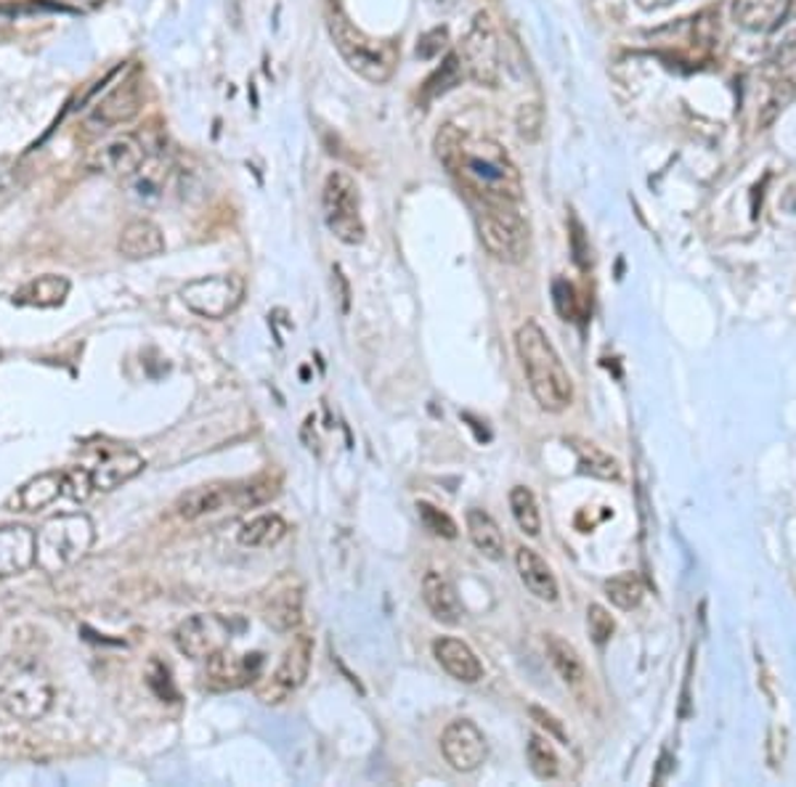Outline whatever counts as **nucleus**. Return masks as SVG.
I'll return each mask as SVG.
<instances>
[{"instance_id": "nucleus-21", "label": "nucleus", "mask_w": 796, "mask_h": 787, "mask_svg": "<svg viewBox=\"0 0 796 787\" xmlns=\"http://www.w3.org/2000/svg\"><path fill=\"white\" fill-rule=\"evenodd\" d=\"M70 278L59 274H43L38 278H29L27 284H22L14 295H11V302L20 308H59L64 306V300L70 297Z\"/></svg>"}, {"instance_id": "nucleus-9", "label": "nucleus", "mask_w": 796, "mask_h": 787, "mask_svg": "<svg viewBox=\"0 0 796 787\" xmlns=\"http://www.w3.org/2000/svg\"><path fill=\"white\" fill-rule=\"evenodd\" d=\"M181 300L191 313L221 321L242 306L245 278L239 274L194 278L181 289Z\"/></svg>"}, {"instance_id": "nucleus-1", "label": "nucleus", "mask_w": 796, "mask_h": 787, "mask_svg": "<svg viewBox=\"0 0 796 787\" xmlns=\"http://www.w3.org/2000/svg\"><path fill=\"white\" fill-rule=\"evenodd\" d=\"M449 172L484 204H521V170L491 139H467Z\"/></svg>"}, {"instance_id": "nucleus-35", "label": "nucleus", "mask_w": 796, "mask_h": 787, "mask_svg": "<svg viewBox=\"0 0 796 787\" xmlns=\"http://www.w3.org/2000/svg\"><path fill=\"white\" fill-rule=\"evenodd\" d=\"M300 592H282L271 599V607L265 610V621L274 625L276 631H289L300 621Z\"/></svg>"}, {"instance_id": "nucleus-29", "label": "nucleus", "mask_w": 796, "mask_h": 787, "mask_svg": "<svg viewBox=\"0 0 796 787\" xmlns=\"http://www.w3.org/2000/svg\"><path fill=\"white\" fill-rule=\"evenodd\" d=\"M285 536H287V523L280 517V514L271 512L247 520L237 533V541L250 549H265V547H276Z\"/></svg>"}, {"instance_id": "nucleus-27", "label": "nucleus", "mask_w": 796, "mask_h": 787, "mask_svg": "<svg viewBox=\"0 0 796 787\" xmlns=\"http://www.w3.org/2000/svg\"><path fill=\"white\" fill-rule=\"evenodd\" d=\"M569 443L579 458L582 473L597 477V480H621V462L614 454H608L603 445L584 438H571Z\"/></svg>"}, {"instance_id": "nucleus-44", "label": "nucleus", "mask_w": 796, "mask_h": 787, "mask_svg": "<svg viewBox=\"0 0 796 787\" xmlns=\"http://www.w3.org/2000/svg\"><path fill=\"white\" fill-rule=\"evenodd\" d=\"M773 64L781 72H788L796 67V29H788V33L777 40L773 51Z\"/></svg>"}, {"instance_id": "nucleus-47", "label": "nucleus", "mask_w": 796, "mask_h": 787, "mask_svg": "<svg viewBox=\"0 0 796 787\" xmlns=\"http://www.w3.org/2000/svg\"><path fill=\"white\" fill-rule=\"evenodd\" d=\"M634 3H638L643 11H648V14H653V11L669 9V5H675L677 0H634Z\"/></svg>"}, {"instance_id": "nucleus-7", "label": "nucleus", "mask_w": 796, "mask_h": 787, "mask_svg": "<svg viewBox=\"0 0 796 787\" xmlns=\"http://www.w3.org/2000/svg\"><path fill=\"white\" fill-rule=\"evenodd\" d=\"M322 215L326 228L343 245H361L367 237V226L361 218L359 183L345 170H332L322 189Z\"/></svg>"}, {"instance_id": "nucleus-24", "label": "nucleus", "mask_w": 796, "mask_h": 787, "mask_svg": "<svg viewBox=\"0 0 796 787\" xmlns=\"http://www.w3.org/2000/svg\"><path fill=\"white\" fill-rule=\"evenodd\" d=\"M788 11V0H733V19L746 33H770Z\"/></svg>"}, {"instance_id": "nucleus-22", "label": "nucleus", "mask_w": 796, "mask_h": 787, "mask_svg": "<svg viewBox=\"0 0 796 787\" xmlns=\"http://www.w3.org/2000/svg\"><path fill=\"white\" fill-rule=\"evenodd\" d=\"M423 599H425V607H428L430 616H433L436 621H441L447 625L460 623V616H462L460 594H456L454 584L443 573H438V570H428V573H425Z\"/></svg>"}, {"instance_id": "nucleus-20", "label": "nucleus", "mask_w": 796, "mask_h": 787, "mask_svg": "<svg viewBox=\"0 0 796 787\" xmlns=\"http://www.w3.org/2000/svg\"><path fill=\"white\" fill-rule=\"evenodd\" d=\"M234 506V486H224V482H210V486L191 488L176 501V514L181 520H200L205 514L228 510Z\"/></svg>"}, {"instance_id": "nucleus-8", "label": "nucleus", "mask_w": 796, "mask_h": 787, "mask_svg": "<svg viewBox=\"0 0 796 787\" xmlns=\"http://www.w3.org/2000/svg\"><path fill=\"white\" fill-rule=\"evenodd\" d=\"M462 61V70L473 83L497 88L499 83V37L494 29L491 16L486 11H478L473 16L471 29L462 37V46L456 51Z\"/></svg>"}, {"instance_id": "nucleus-37", "label": "nucleus", "mask_w": 796, "mask_h": 787, "mask_svg": "<svg viewBox=\"0 0 796 787\" xmlns=\"http://www.w3.org/2000/svg\"><path fill=\"white\" fill-rule=\"evenodd\" d=\"M94 475L85 467H70L61 473V496L72 501H88L91 493H94Z\"/></svg>"}, {"instance_id": "nucleus-31", "label": "nucleus", "mask_w": 796, "mask_h": 787, "mask_svg": "<svg viewBox=\"0 0 796 787\" xmlns=\"http://www.w3.org/2000/svg\"><path fill=\"white\" fill-rule=\"evenodd\" d=\"M526 759H528L531 772H534L539 779H545V783L560 777V759H558V753H555L550 737L531 735L526 742Z\"/></svg>"}, {"instance_id": "nucleus-38", "label": "nucleus", "mask_w": 796, "mask_h": 787, "mask_svg": "<svg viewBox=\"0 0 796 787\" xmlns=\"http://www.w3.org/2000/svg\"><path fill=\"white\" fill-rule=\"evenodd\" d=\"M462 144H465V133H462V130L456 126H452V122H449V126H443L436 133V141H433L438 163H441L449 170V167L454 165V159H456V154H460Z\"/></svg>"}, {"instance_id": "nucleus-45", "label": "nucleus", "mask_w": 796, "mask_h": 787, "mask_svg": "<svg viewBox=\"0 0 796 787\" xmlns=\"http://www.w3.org/2000/svg\"><path fill=\"white\" fill-rule=\"evenodd\" d=\"M528 714L542 729H547V737H555V740H560V742H569V735H566L563 724H560L553 714H547L545 708H536L534 705V708H528Z\"/></svg>"}, {"instance_id": "nucleus-33", "label": "nucleus", "mask_w": 796, "mask_h": 787, "mask_svg": "<svg viewBox=\"0 0 796 787\" xmlns=\"http://www.w3.org/2000/svg\"><path fill=\"white\" fill-rule=\"evenodd\" d=\"M462 77H465V70H462L460 56L449 53L447 59H443V64L438 67V70L433 74H430L428 80H425V85H423V102L425 104L436 102L438 96H443V93L452 91L454 85H460Z\"/></svg>"}, {"instance_id": "nucleus-23", "label": "nucleus", "mask_w": 796, "mask_h": 787, "mask_svg": "<svg viewBox=\"0 0 796 787\" xmlns=\"http://www.w3.org/2000/svg\"><path fill=\"white\" fill-rule=\"evenodd\" d=\"M144 467H146L144 456L135 454V451L128 449L115 451V454L102 458V462L91 469V475H94V488L96 491H115V488H120L122 482L133 480V477L144 473Z\"/></svg>"}, {"instance_id": "nucleus-4", "label": "nucleus", "mask_w": 796, "mask_h": 787, "mask_svg": "<svg viewBox=\"0 0 796 787\" xmlns=\"http://www.w3.org/2000/svg\"><path fill=\"white\" fill-rule=\"evenodd\" d=\"M94 547V523L88 514L72 512L46 520L35 533V565L57 575L72 568Z\"/></svg>"}, {"instance_id": "nucleus-28", "label": "nucleus", "mask_w": 796, "mask_h": 787, "mask_svg": "<svg viewBox=\"0 0 796 787\" xmlns=\"http://www.w3.org/2000/svg\"><path fill=\"white\" fill-rule=\"evenodd\" d=\"M61 496V473H40L29 477L27 482L16 491L14 504L20 512H38L43 506L54 504Z\"/></svg>"}, {"instance_id": "nucleus-18", "label": "nucleus", "mask_w": 796, "mask_h": 787, "mask_svg": "<svg viewBox=\"0 0 796 787\" xmlns=\"http://www.w3.org/2000/svg\"><path fill=\"white\" fill-rule=\"evenodd\" d=\"M515 568H518V575H521L523 586H526L536 599H542V603H558V597H560L558 579H555L553 568L547 565V560L539 555V551H534L528 547L518 549Z\"/></svg>"}, {"instance_id": "nucleus-19", "label": "nucleus", "mask_w": 796, "mask_h": 787, "mask_svg": "<svg viewBox=\"0 0 796 787\" xmlns=\"http://www.w3.org/2000/svg\"><path fill=\"white\" fill-rule=\"evenodd\" d=\"M117 252L128 260H152L165 252V234L157 223L135 218L128 223L117 239Z\"/></svg>"}, {"instance_id": "nucleus-42", "label": "nucleus", "mask_w": 796, "mask_h": 787, "mask_svg": "<svg viewBox=\"0 0 796 787\" xmlns=\"http://www.w3.org/2000/svg\"><path fill=\"white\" fill-rule=\"evenodd\" d=\"M587 629H590V636L595 640V644H606L610 636H614L616 621L610 618V612L603 605H590Z\"/></svg>"}, {"instance_id": "nucleus-25", "label": "nucleus", "mask_w": 796, "mask_h": 787, "mask_svg": "<svg viewBox=\"0 0 796 787\" xmlns=\"http://www.w3.org/2000/svg\"><path fill=\"white\" fill-rule=\"evenodd\" d=\"M168 178H170L168 159H165L163 154H146V159L139 165V170L128 178V181H131V194L139 202H157L159 196L165 194Z\"/></svg>"}, {"instance_id": "nucleus-10", "label": "nucleus", "mask_w": 796, "mask_h": 787, "mask_svg": "<svg viewBox=\"0 0 796 787\" xmlns=\"http://www.w3.org/2000/svg\"><path fill=\"white\" fill-rule=\"evenodd\" d=\"M311 658H313V642L311 636L300 634L295 636L293 644L282 655L280 666L265 677L261 684L256 687L258 697L263 700L265 705H282L289 700L300 687L306 684L308 671H311Z\"/></svg>"}, {"instance_id": "nucleus-11", "label": "nucleus", "mask_w": 796, "mask_h": 787, "mask_svg": "<svg viewBox=\"0 0 796 787\" xmlns=\"http://www.w3.org/2000/svg\"><path fill=\"white\" fill-rule=\"evenodd\" d=\"M441 753L454 772L471 774L489 759V742L471 718H454L441 735Z\"/></svg>"}, {"instance_id": "nucleus-36", "label": "nucleus", "mask_w": 796, "mask_h": 787, "mask_svg": "<svg viewBox=\"0 0 796 787\" xmlns=\"http://www.w3.org/2000/svg\"><path fill=\"white\" fill-rule=\"evenodd\" d=\"M515 130L518 135H521V141H526V144H536V141L542 139V130H545V109H542L539 102H526L518 107Z\"/></svg>"}, {"instance_id": "nucleus-2", "label": "nucleus", "mask_w": 796, "mask_h": 787, "mask_svg": "<svg viewBox=\"0 0 796 787\" xmlns=\"http://www.w3.org/2000/svg\"><path fill=\"white\" fill-rule=\"evenodd\" d=\"M515 350L534 401L550 414L566 412L573 401V382L547 332L536 321H526L515 332Z\"/></svg>"}, {"instance_id": "nucleus-16", "label": "nucleus", "mask_w": 796, "mask_h": 787, "mask_svg": "<svg viewBox=\"0 0 796 787\" xmlns=\"http://www.w3.org/2000/svg\"><path fill=\"white\" fill-rule=\"evenodd\" d=\"M433 655L438 666L452 679L462 681V684H475V681L484 679V663L473 653L471 644L456 640V636H441V640H436Z\"/></svg>"}, {"instance_id": "nucleus-32", "label": "nucleus", "mask_w": 796, "mask_h": 787, "mask_svg": "<svg viewBox=\"0 0 796 787\" xmlns=\"http://www.w3.org/2000/svg\"><path fill=\"white\" fill-rule=\"evenodd\" d=\"M510 512L515 517L518 528H521L526 536H539L542 530V514L539 506H536V496L531 493L526 486H515L510 491Z\"/></svg>"}, {"instance_id": "nucleus-12", "label": "nucleus", "mask_w": 796, "mask_h": 787, "mask_svg": "<svg viewBox=\"0 0 796 787\" xmlns=\"http://www.w3.org/2000/svg\"><path fill=\"white\" fill-rule=\"evenodd\" d=\"M228 623L218 616H191L187 621H181L173 631V642H176L178 653L187 655L191 660H207L210 655L218 653L221 647H226Z\"/></svg>"}, {"instance_id": "nucleus-15", "label": "nucleus", "mask_w": 796, "mask_h": 787, "mask_svg": "<svg viewBox=\"0 0 796 787\" xmlns=\"http://www.w3.org/2000/svg\"><path fill=\"white\" fill-rule=\"evenodd\" d=\"M141 88L135 83H120L115 85L112 91L91 107L88 115H85V128L96 130V133H107V130L128 126V122L135 120L141 111Z\"/></svg>"}, {"instance_id": "nucleus-43", "label": "nucleus", "mask_w": 796, "mask_h": 787, "mask_svg": "<svg viewBox=\"0 0 796 787\" xmlns=\"http://www.w3.org/2000/svg\"><path fill=\"white\" fill-rule=\"evenodd\" d=\"M553 302L555 311L563 315L566 321H571L577 315V293L566 278H555L553 282Z\"/></svg>"}, {"instance_id": "nucleus-6", "label": "nucleus", "mask_w": 796, "mask_h": 787, "mask_svg": "<svg viewBox=\"0 0 796 787\" xmlns=\"http://www.w3.org/2000/svg\"><path fill=\"white\" fill-rule=\"evenodd\" d=\"M480 245L499 263H523L531 250L528 223L518 213V204H484L475 215Z\"/></svg>"}, {"instance_id": "nucleus-26", "label": "nucleus", "mask_w": 796, "mask_h": 787, "mask_svg": "<svg viewBox=\"0 0 796 787\" xmlns=\"http://www.w3.org/2000/svg\"><path fill=\"white\" fill-rule=\"evenodd\" d=\"M465 525H467V536H471L473 547L478 549L480 555L489 557V560H502L504 536H502V528L497 525V520H494L489 512L473 506V510H467V514H465Z\"/></svg>"}, {"instance_id": "nucleus-3", "label": "nucleus", "mask_w": 796, "mask_h": 787, "mask_svg": "<svg viewBox=\"0 0 796 787\" xmlns=\"http://www.w3.org/2000/svg\"><path fill=\"white\" fill-rule=\"evenodd\" d=\"M54 684L35 658L11 655L0 660V708L20 722H38L51 711Z\"/></svg>"}, {"instance_id": "nucleus-46", "label": "nucleus", "mask_w": 796, "mask_h": 787, "mask_svg": "<svg viewBox=\"0 0 796 787\" xmlns=\"http://www.w3.org/2000/svg\"><path fill=\"white\" fill-rule=\"evenodd\" d=\"M571 241H573V252H577V263L582 265V269H587V255H590V250H584V247H582V226H579L577 220H573V234H571Z\"/></svg>"}, {"instance_id": "nucleus-13", "label": "nucleus", "mask_w": 796, "mask_h": 787, "mask_svg": "<svg viewBox=\"0 0 796 787\" xmlns=\"http://www.w3.org/2000/svg\"><path fill=\"white\" fill-rule=\"evenodd\" d=\"M261 671H263L261 653L237 655L231 653V649L221 647L218 653H213L207 658L205 687L213 692L239 690V687L252 684L256 679H261Z\"/></svg>"}, {"instance_id": "nucleus-39", "label": "nucleus", "mask_w": 796, "mask_h": 787, "mask_svg": "<svg viewBox=\"0 0 796 787\" xmlns=\"http://www.w3.org/2000/svg\"><path fill=\"white\" fill-rule=\"evenodd\" d=\"M274 493H276V488L271 480H252V482H245V486H234V506H237V510L261 506Z\"/></svg>"}, {"instance_id": "nucleus-17", "label": "nucleus", "mask_w": 796, "mask_h": 787, "mask_svg": "<svg viewBox=\"0 0 796 787\" xmlns=\"http://www.w3.org/2000/svg\"><path fill=\"white\" fill-rule=\"evenodd\" d=\"M35 565V533L24 525L0 528V579L20 575Z\"/></svg>"}, {"instance_id": "nucleus-34", "label": "nucleus", "mask_w": 796, "mask_h": 787, "mask_svg": "<svg viewBox=\"0 0 796 787\" xmlns=\"http://www.w3.org/2000/svg\"><path fill=\"white\" fill-rule=\"evenodd\" d=\"M606 597L610 599V605H616L619 610H634L640 603H643V581L638 579L634 573H619L614 579L606 581Z\"/></svg>"}, {"instance_id": "nucleus-5", "label": "nucleus", "mask_w": 796, "mask_h": 787, "mask_svg": "<svg viewBox=\"0 0 796 787\" xmlns=\"http://www.w3.org/2000/svg\"><path fill=\"white\" fill-rule=\"evenodd\" d=\"M326 29H330L337 53L343 56L345 64L359 74V77L372 85H382L393 77V56L382 46H378V40H372L359 27H354L351 19L341 9L330 11Z\"/></svg>"}, {"instance_id": "nucleus-14", "label": "nucleus", "mask_w": 796, "mask_h": 787, "mask_svg": "<svg viewBox=\"0 0 796 787\" xmlns=\"http://www.w3.org/2000/svg\"><path fill=\"white\" fill-rule=\"evenodd\" d=\"M146 146L141 144L139 135L122 133L115 139L98 144L94 152L88 154V170L102 172V176L115 178H131L139 165L146 159Z\"/></svg>"}, {"instance_id": "nucleus-41", "label": "nucleus", "mask_w": 796, "mask_h": 787, "mask_svg": "<svg viewBox=\"0 0 796 787\" xmlns=\"http://www.w3.org/2000/svg\"><path fill=\"white\" fill-rule=\"evenodd\" d=\"M447 48H449V29L447 27H433L417 40L415 56L419 61H433L443 51H447Z\"/></svg>"}, {"instance_id": "nucleus-30", "label": "nucleus", "mask_w": 796, "mask_h": 787, "mask_svg": "<svg viewBox=\"0 0 796 787\" xmlns=\"http://www.w3.org/2000/svg\"><path fill=\"white\" fill-rule=\"evenodd\" d=\"M547 655H550L553 668L558 671V677L566 681V684L579 687L584 679H587V671H584V663L579 658L577 647L571 642H566L563 636L547 634Z\"/></svg>"}, {"instance_id": "nucleus-48", "label": "nucleus", "mask_w": 796, "mask_h": 787, "mask_svg": "<svg viewBox=\"0 0 796 787\" xmlns=\"http://www.w3.org/2000/svg\"><path fill=\"white\" fill-rule=\"evenodd\" d=\"M786 16H792L794 22H796V0H788V11H786Z\"/></svg>"}, {"instance_id": "nucleus-40", "label": "nucleus", "mask_w": 796, "mask_h": 787, "mask_svg": "<svg viewBox=\"0 0 796 787\" xmlns=\"http://www.w3.org/2000/svg\"><path fill=\"white\" fill-rule=\"evenodd\" d=\"M417 514L423 520V525L428 528L433 536L441 538H456V523L449 517L447 512H441L438 506L428 504V501H419L417 504Z\"/></svg>"}]
</instances>
